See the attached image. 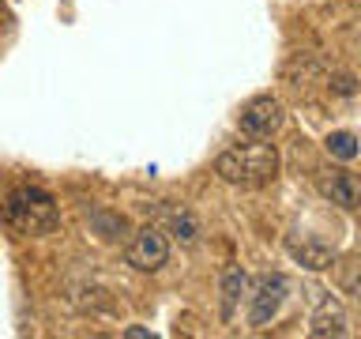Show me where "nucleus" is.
<instances>
[{"label":"nucleus","instance_id":"obj_11","mask_svg":"<svg viewBox=\"0 0 361 339\" xmlns=\"http://www.w3.org/2000/svg\"><path fill=\"white\" fill-rule=\"evenodd\" d=\"M87 222L94 226V234L102 237V242H117V237L128 234V219L117 215V211H106V208H94L87 215Z\"/></svg>","mask_w":361,"mask_h":339},{"label":"nucleus","instance_id":"obj_6","mask_svg":"<svg viewBox=\"0 0 361 339\" xmlns=\"http://www.w3.org/2000/svg\"><path fill=\"white\" fill-rule=\"evenodd\" d=\"M282 121H286V109H282V102L275 95H256L241 109V132L256 136V140H271L282 129Z\"/></svg>","mask_w":361,"mask_h":339},{"label":"nucleus","instance_id":"obj_14","mask_svg":"<svg viewBox=\"0 0 361 339\" xmlns=\"http://www.w3.org/2000/svg\"><path fill=\"white\" fill-rule=\"evenodd\" d=\"M124 339H151V332L140 328V324H128V328H124Z\"/></svg>","mask_w":361,"mask_h":339},{"label":"nucleus","instance_id":"obj_3","mask_svg":"<svg viewBox=\"0 0 361 339\" xmlns=\"http://www.w3.org/2000/svg\"><path fill=\"white\" fill-rule=\"evenodd\" d=\"M290 298V279L282 271H264L252 287V302H248V328H267L282 313Z\"/></svg>","mask_w":361,"mask_h":339},{"label":"nucleus","instance_id":"obj_13","mask_svg":"<svg viewBox=\"0 0 361 339\" xmlns=\"http://www.w3.org/2000/svg\"><path fill=\"white\" fill-rule=\"evenodd\" d=\"M327 87H331L335 95H343V98H354L357 95V79L350 76V72H335L331 79H327Z\"/></svg>","mask_w":361,"mask_h":339},{"label":"nucleus","instance_id":"obj_2","mask_svg":"<svg viewBox=\"0 0 361 339\" xmlns=\"http://www.w3.org/2000/svg\"><path fill=\"white\" fill-rule=\"evenodd\" d=\"M0 215L16 234L23 237H42L53 234L61 226V211H56V200L38 185H16L4 192L0 200Z\"/></svg>","mask_w":361,"mask_h":339},{"label":"nucleus","instance_id":"obj_1","mask_svg":"<svg viewBox=\"0 0 361 339\" xmlns=\"http://www.w3.org/2000/svg\"><path fill=\"white\" fill-rule=\"evenodd\" d=\"M214 174L230 185H241V189H259L267 181H275L279 174V151L275 143L267 140H256L248 136L245 143H233L214 158Z\"/></svg>","mask_w":361,"mask_h":339},{"label":"nucleus","instance_id":"obj_4","mask_svg":"<svg viewBox=\"0 0 361 339\" xmlns=\"http://www.w3.org/2000/svg\"><path fill=\"white\" fill-rule=\"evenodd\" d=\"M309 335H316V339H346L350 335V313H346V305L335 298V290H324V287L312 290Z\"/></svg>","mask_w":361,"mask_h":339},{"label":"nucleus","instance_id":"obj_7","mask_svg":"<svg viewBox=\"0 0 361 339\" xmlns=\"http://www.w3.org/2000/svg\"><path fill=\"white\" fill-rule=\"evenodd\" d=\"M316 185H320V196L331 200L335 208H343V211L357 208V177L350 170H324Z\"/></svg>","mask_w":361,"mask_h":339},{"label":"nucleus","instance_id":"obj_15","mask_svg":"<svg viewBox=\"0 0 361 339\" xmlns=\"http://www.w3.org/2000/svg\"><path fill=\"white\" fill-rule=\"evenodd\" d=\"M4 11V8H0ZM8 23H11V16H0V30H8Z\"/></svg>","mask_w":361,"mask_h":339},{"label":"nucleus","instance_id":"obj_8","mask_svg":"<svg viewBox=\"0 0 361 339\" xmlns=\"http://www.w3.org/2000/svg\"><path fill=\"white\" fill-rule=\"evenodd\" d=\"M158 219L166 222V234H173L180 245H196L200 242V222L185 203H169V200H158Z\"/></svg>","mask_w":361,"mask_h":339},{"label":"nucleus","instance_id":"obj_9","mask_svg":"<svg viewBox=\"0 0 361 339\" xmlns=\"http://www.w3.org/2000/svg\"><path fill=\"white\" fill-rule=\"evenodd\" d=\"M286 249H290V256L298 260L301 268H309V271H327L335 264V249L324 245V242H312V237H301V242L290 237Z\"/></svg>","mask_w":361,"mask_h":339},{"label":"nucleus","instance_id":"obj_12","mask_svg":"<svg viewBox=\"0 0 361 339\" xmlns=\"http://www.w3.org/2000/svg\"><path fill=\"white\" fill-rule=\"evenodd\" d=\"M324 147H327V155H331V158H338V162H354L357 151H361L354 132H331L324 140Z\"/></svg>","mask_w":361,"mask_h":339},{"label":"nucleus","instance_id":"obj_10","mask_svg":"<svg viewBox=\"0 0 361 339\" xmlns=\"http://www.w3.org/2000/svg\"><path fill=\"white\" fill-rule=\"evenodd\" d=\"M248 287V275H245V268H226L222 271V279H219V290H222V321L230 324L233 321V313H237V302H241V294Z\"/></svg>","mask_w":361,"mask_h":339},{"label":"nucleus","instance_id":"obj_5","mask_svg":"<svg viewBox=\"0 0 361 339\" xmlns=\"http://www.w3.org/2000/svg\"><path fill=\"white\" fill-rule=\"evenodd\" d=\"M124 260L135 271H158L169 260V237L158 226H143V230L132 234V242L124 245Z\"/></svg>","mask_w":361,"mask_h":339}]
</instances>
